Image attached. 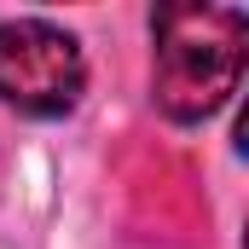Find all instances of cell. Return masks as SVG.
I'll list each match as a JSON object with an SVG mask.
<instances>
[{"label":"cell","instance_id":"obj_2","mask_svg":"<svg viewBox=\"0 0 249 249\" xmlns=\"http://www.w3.org/2000/svg\"><path fill=\"white\" fill-rule=\"evenodd\" d=\"M87 87V64L75 35L47 18L0 23V99L23 116H64Z\"/></svg>","mask_w":249,"mask_h":249},{"label":"cell","instance_id":"obj_1","mask_svg":"<svg viewBox=\"0 0 249 249\" xmlns=\"http://www.w3.org/2000/svg\"><path fill=\"white\" fill-rule=\"evenodd\" d=\"M244 6H157V110L168 122H209L244 75Z\"/></svg>","mask_w":249,"mask_h":249}]
</instances>
